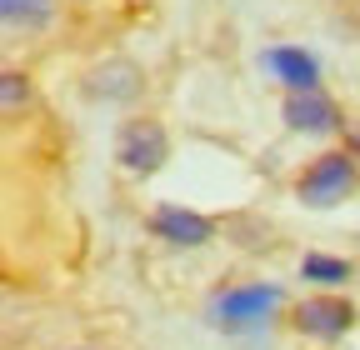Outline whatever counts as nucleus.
<instances>
[{
  "label": "nucleus",
  "instance_id": "nucleus-1",
  "mask_svg": "<svg viewBox=\"0 0 360 350\" xmlns=\"http://www.w3.org/2000/svg\"><path fill=\"white\" fill-rule=\"evenodd\" d=\"M355 160H360V155H345V150H326L321 160H310V170L300 175V186H295L300 205H310V210H330V205L350 200L355 186H360Z\"/></svg>",
  "mask_w": 360,
  "mask_h": 350
},
{
  "label": "nucleus",
  "instance_id": "nucleus-2",
  "mask_svg": "<svg viewBox=\"0 0 360 350\" xmlns=\"http://www.w3.org/2000/svg\"><path fill=\"white\" fill-rule=\"evenodd\" d=\"M115 160L135 175H155L165 160H170V136L160 120H130L115 141Z\"/></svg>",
  "mask_w": 360,
  "mask_h": 350
},
{
  "label": "nucleus",
  "instance_id": "nucleus-3",
  "mask_svg": "<svg viewBox=\"0 0 360 350\" xmlns=\"http://www.w3.org/2000/svg\"><path fill=\"white\" fill-rule=\"evenodd\" d=\"M350 320H355V311H350V300H340V295H310V300H300V311H295V325L305 335H315V340H340L350 330Z\"/></svg>",
  "mask_w": 360,
  "mask_h": 350
},
{
  "label": "nucleus",
  "instance_id": "nucleus-4",
  "mask_svg": "<svg viewBox=\"0 0 360 350\" xmlns=\"http://www.w3.org/2000/svg\"><path fill=\"white\" fill-rule=\"evenodd\" d=\"M281 305V285H236L215 300V316L225 325H255Z\"/></svg>",
  "mask_w": 360,
  "mask_h": 350
},
{
  "label": "nucleus",
  "instance_id": "nucleus-5",
  "mask_svg": "<svg viewBox=\"0 0 360 350\" xmlns=\"http://www.w3.org/2000/svg\"><path fill=\"white\" fill-rule=\"evenodd\" d=\"M285 125L295 130V136H335V130H340V110L321 91H290Z\"/></svg>",
  "mask_w": 360,
  "mask_h": 350
},
{
  "label": "nucleus",
  "instance_id": "nucleus-6",
  "mask_svg": "<svg viewBox=\"0 0 360 350\" xmlns=\"http://www.w3.org/2000/svg\"><path fill=\"white\" fill-rule=\"evenodd\" d=\"M150 231H155L160 240H170V245H186V250H195V245H205V240L215 235V226L205 221V215L180 210V205H160V210L150 215Z\"/></svg>",
  "mask_w": 360,
  "mask_h": 350
},
{
  "label": "nucleus",
  "instance_id": "nucleus-7",
  "mask_svg": "<svg viewBox=\"0 0 360 350\" xmlns=\"http://www.w3.org/2000/svg\"><path fill=\"white\" fill-rule=\"evenodd\" d=\"M260 65L276 75L285 91H315V85H321V65H315V56H305L295 46H270L260 56Z\"/></svg>",
  "mask_w": 360,
  "mask_h": 350
},
{
  "label": "nucleus",
  "instance_id": "nucleus-8",
  "mask_svg": "<svg viewBox=\"0 0 360 350\" xmlns=\"http://www.w3.org/2000/svg\"><path fill=\"white\" fill-rule=\"evenodd\" d=\"M96 101H130L135 91H141V70H135L130 60H110V65H96L90 70V85H85Z\"/></svg>",
  "mask_w": 360,
  "mask_h": 350
},
{
  "label": "nucleus",
  "instance_id": "nucleus-9",
  "mask_svg": "<svg viewBox=\"0 0 360 350\" xmlns=\"http://www.w3.org/2000/svg\"><path fill=\"white\" fill-rule=\"evenodd\" d=\"M300 276L305 280H315V285H345L350 280V266H345V260H335V255H321V250H310L305 260H300Z\"/></svg>",
  "mask_w": 360,
  "mask_h": 350
},
{
  "label": "nucleus",
  "instance_id": "nucleus-10",
  "mask_svg": "<svg viewBox=\"0 0 360 350\" xmlns=\"http://www.w3.org/2000/svg\"><path fill=\"white\" fill-rule=\"evenodd\" d=\"M0 15H6V20H45V15H51V0H0Z\"/></svg>",
  "mask_w": 360,
  "mask_h": 350
},
{
  "label": "nucleus",
  "instance_id": "nucleus-11",
  "mask_svg": "<svg viewBox=\"0 0 360 350\" xmlns=\"http://www.w3.org/2000/svg\"><path fill=\"white\" fill-rule=\"evenodd\" d=\"M0 101H6V110H15L20 101H30V85H25V75H6V85H0Z\"/></svg>",
  "mask_w": 360,
  "mask_h": 350
},
{
  "label": "nucleus",
  "instance_id": "nucleus-12",
  "mask_svg": "<svg viewBox=\"0 0 360 350\" xmlns=\"http://www.w3.org/2000/svg\"><path fill=\"white\" fill-rule=\"evenodd\" d=\"M355 155H360V136H355Z\"/></svg>",
  "mask_w": 360,
  "mask_h": 350
}]
</instances>
